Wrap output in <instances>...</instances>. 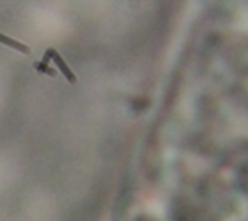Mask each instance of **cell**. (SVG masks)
<instances>
[{
    "instance_id": "6da1fadb",
    "label": "cell",
    "mask_w": 248,
    "mask_h": 221,
    "mask_svg": "<svg viewBox=\"0 0 248 221\" xmlns=\"http://www.w3.org/2000/svg\"><path fill=\"white\" fill-rule=\"evenodd\" d=\"M48 60H54V64H56V68L64 74V78L70 81V83H76L78 81V78H76V74L70 70V66L64 62V58L58 54V50H54V48H46V52H45V58H43V62L46 64Z\"/></svg>"
},
{
    "instance_id": "7a4b0ae2",
    "label": "cell",
    "mask_w": 248,
    "mask_h": 221,
    "mask_svg": "<svg viewBox=\"0 0 248 221\" xmlns=\"http://www.w3.org/2000/svg\"><path fill=\"white\" fill-rule=\"evenodd\" d=\"M0 43H2V45H8V47H12V48H16V50H19V52H23V54H29V52H31V48H29L27 45H23V43H19V41H14L12 37H6V35H2V33H0Z\"/></svg>"
},
{
    "instance_id": "3957f363",
    "label": "cell",
    "mask_w": 248,
    "mask_h": 221,
    "mask_svg": "<svg viewBox=\"0 0 248 221\" xmlns=\"http://www.w3.org/2000/svg\"><path fill=\"white\" fill-rule=\"evenodd\" d=\"M35 70H39V72H43V74H48V76H54V74H56V70L50 68V66L45 64V62H35Z\"/></svg>"
}]
</instances>
